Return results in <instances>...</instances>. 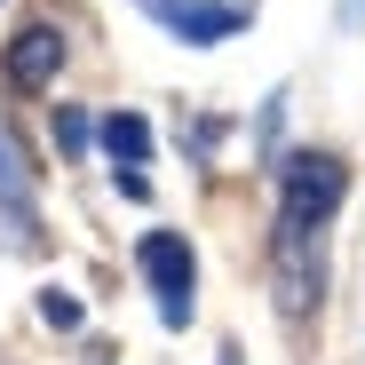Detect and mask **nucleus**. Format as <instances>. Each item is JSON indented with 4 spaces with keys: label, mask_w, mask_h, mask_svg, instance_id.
I'll return each mask as SVG.
<instances>
[{
    "label": "nucleus",
    "mask_w": 365,
    "mask_h": 365,
    "mask_svg": "<svg viewBox=\"0 0 365 365\" xmlns=\"http://www.w3.org/2000/svg\"><path fill=\"white\" fill-rule=\"evenodd\" d=\"M341 199H349V167H341L334 151H294V159L278 167V222L326 230V222L341 215Z\"/></svg>",
    "instance_id": "obj_1"
},
{
    "label": "nucleus",
    "mask_w": 365,
    "mask_h": 365,
    "mask_svg": "<svg viewBox=\"0 0 365 365\" xmlns=\"http://www.w3.org/2000/svg\"><path fill=\"white\" fill-rule=\"evenodd\" d=\"M135 270L151 278V294H159V318L167 326H191V286H199V255H191V238L182 230H143V247H135Z\"/></svg>",
    "instance_id": "obj_2"
},
{
    "label": "nucleus",
    "mask_w": 365,
    "mask_h": 365,
    "mask_svg": "<svg viewBox=\"0 0 365 365\" xmlns=\"http://www.w3.org/2000/svg\"><path fill=\"white\" fill-rule=\"evenodd\" d=\"M135 9L182 48H222L247 32V0H135Z\"/></svg>",
    "instance_id": "obj_3"
},
{
    "label": "nucleus",
    "mask_w": 365,
    "mask_h": 365,
    "mask_svg": "<svg viewBox=\"0 0 365 365\" xmlns=\"http://www.w3.org/2000/svg\"><path fill=\"white\" fill-rule=\"evenodd\" d=\"M270 255H278V302H286V318L318 310V302H326V230H294V222H278Z\"/></svg>",
    "instance_id": "obj_4"
},
{
    "label": "nucleus",
    "mask_w": 365,
    "mask_h": 365,
    "mask_svg": "<svg viewBox=\"0 0 365 365\" xmlns=\"http://www.w3.org/2000/svg\"><path fill=\"white\" fill-rule=\"evenodd\" d=\"M56 64H64V40H56V24H24V32L9 40V56H0L9 88H24V96L56 88Z\"/></svg>",
    "instance_id": "obj_5"
},
{
    "label": "nucleus",
    "mask_w": 365,
    "mask_h": 365,
    "mask_svg": "<svg viewBox=\"0 0 365 365\" xmlns=\"http://www.w3.org/2000/svg\"><path fill=\"white\" fill-rule=\"evenodd\" d=\"M96 135H103L111 167H143V159H151V119H143V111H111Z\"/></svg>",
    "instance_id": "obj_6"
},
{
    "label": "nucleus",
    "mask_w": 365,
    "mask_h": 365,
    "mask_svg": "<svg viewBox=\"0 0 365 365\" xmlns=\"http://www.w3.org/2000/svg\"><path fill=\"white\" fill-rule=\"evenodd\" d=\"M40 318H48L56 334H72V326H80V294H72V286H40Z\"/></svg>",
    "instance_id": "obj_7"
},
{
    "label": "nucleus",
    "mask_w": 365,
    "mask_h": 365,
    "mask_svg": "<svg viewBox=\"0 0 365 365\" xmlns=\"http://www.w3.org/2000/svg\"><path fill=\"white\" fill-rule=\"evenodd\" d=\"M88 135H96V128H88V111H72V103L56 111V143H64V151H88Z\"/></svg>",
    "instance_id": "obj_8"
},
{
    "label": "nucleus",
    "mask_w": 365,
    "mask_h": 365,
    "mask_svg": "<svg viewBox=\"0 0 365 365\" xmlns=\"http://www.w3.org/2000/svg\"><path fill=\"white\" fill-rule=\"evenodd\" d=\"M341 24H365V0H341Z\"/></svg>",
    "instance_id": "obj_9"
},
{
    "label": "nucleus",
    "mask_w": 365,
    "mask_h": 365,
    "mask_svg": "<svg viewBox=\"0 0 365 365\" xmlns=\"http://www.w3.org/2000/svg\"><path fill=\"white\" fill-rule=\"evenodd\" d=\"M0 191H9V151H0Z\"/></svg>",
    "instance_id": "obj_10"
}]
</instances>
